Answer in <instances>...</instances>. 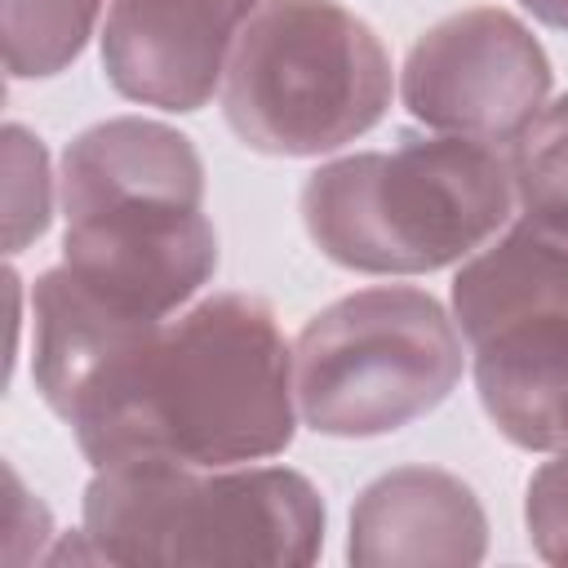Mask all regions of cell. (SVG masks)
Masks as SVG:
<instances>
[{
	"instance_id": "obj_1",
	"label": "cell",
	"mask_w": 568,
	"mask_h": 568,
	"mask_svg": "<svg viewBox=\"0 0 568 568\" xmlns=\"http://www.w3.org/2000/svg\"><path fill=\"white\" fill-rule=\"evenodd\" d=\"M58 417L93 470L133 462L240 466L297 435L293 346L253 293H213L160 324L120 333Z\"/></svg>"
},
{
	"instance_id": "obj_2",
	"label": "cell",
	"mask_w": 568,
	"mask_h": 568,
	"mask_svg": "<svg viewBox=\"0 0 568 568\" xmlns=\"http://www.w3.org/2000/svg\"><path fill=\"white\" fill-rule=\"evenodd\" d=\"M62 266L124 324L178 315L217 271L204 160L160 120L115 115L62 151Z\"/></svg>"
},
{
	"instance_id": "obj_3",
	"label": "cell",
	"mask_w": 568,
	"mask_h": 568,
	"mask_svg": "<svg viewBox=\"0 0 568 568\" xmlns=\"http://www.w3.org/2000/svg\"><path fill=\"white\" fill-rule=\"evenodd\" d=\"M311 244L359 275H430L479 253L515 209L506 151L457 133H399L302 182Z\"/></svg>"
},
{
	"instance_id": "obj_4",
	"label": "cell",
	"mask_w": 568,
	"mask_h": 568,
	"mask_svg": "<svg viewBox=\"0 0 568 568\" xmlns=\"http://www.w3.org/2000/svg\"><path fill=\"white\" fill-rule=\"evenodd\" d=\"M84 541L98 564L306 568L324 550V497L288 466L133 462L93 470Z\"/></svg>"
},
{
	"instance_id": "obj_5",
	"label": "cell",
	"mask_w": 568,
	"mask_h": 568,
	"mask_svg": "<svg viewBox=\"0 0 568 568\" xmlns=\"http://www.w3.org/2000/svg\"><path fill=\"white\" fill-rule=\"evenodd\" d=\"M395 93L377 31L337 0H262L222 75L226 129L262 155L315 160L386 120Z\"/></svg>"
},
{
	"instance_id": "obj_6",
	"label": "cell",
	"mask_w": 568,
	"mask_h": 568,
	"mask_svg": "<svg viewBox=\"0 0 568 568\" xmlns=\"http://www.w3.org/2000/svg\"><path fill=\"white\" fill-rule=\"evenodd\" d=\"M462 382L457 320L413 284H373L311 315L293 342L297 417L333 439L390 435Z\"/></svg>"
},
{
	"instance_id": "obj_7",
	"label": "cell",
	"mask_w": 568,
	"mask_h": 568,
	"mask_svg": "<svg viewBox=\"0 0 568 568\" xmlns=\"http://www.w3.org/2000/svg\"><path fill=\"white\" fill-rule=\"evenodd\" d=\"M541 40L497 4L462 9L422 31L399 71L404 111L435 129L479 142H510L550 98Z\"/></svg>"
},
{
	"instance_id": "obj_8",
	"label": "cell",
	"mask_w": 568,
	"mask_h": 568,
	"mask_svg": "<svg viewBox=\"0 0 568 568\" xmlns=\"http://www.w3.org/2000/svg\"><path fill=\"white\" fill-rule=\"evenodd\" d=\"M262 0H111L102 27L106 84L142 106L200 111L222 89L240 27Z\"/></svg>"
},
{
	"instance_id": "obj_9",
	"label": "cell",
	"mask_w": 568,
	"mask_h": 568,
	"mask_svg": "<svg viewBox=\"0 0 568 568\" xmlns=\"http://www.w3.org/2000/svg\"><path fill=\"white\" fill-rule=\"evenodd\" d=\"M488 555V515L475 488L435 466L377 475L351 506L346 559L355 568H470Z\"/></svg>"
},
{
	"instance_id": "obj_10",
	"label": "cell",
	"mask_w": 568,
	"mask_h": 568,
	"mask_svg": "<svg viewBox=\"0 0 568 568\" xmlns=\"http://www.w3.org/2000/svg\"><path fill=\"white\" fill-rule=\"evenodd\" d=\"M488 422L524 453L568 444V311H524L470 342Z\"/></svg>"
},
{
	"instance_id": "obj_11",
	"label": "cell",
	"mask_w": 568,
	"mask_h": 568,
	"mask_svg": "<svg viewBox=\"0 0 568 568\" xmlns=\"http://www.w3.org/2000/svg\"><path fill=\"white\" fill-rule=\"evenodd\" d=\"M524 311H568V222L519 213L453 275V320L466 342Z\"/></svg>"
},
{
	"instance_id": "obj_12",
	"label": "cell",
	"mask_w": 568,
	"mask_h": 568,
	"mask_svg": "<svg viewBox=\"0 0 568 568\" xmlns=\"http://www.w3.org/2000/svg\"><path fill=\"white\" fill-rule=\"evenodd\" d=\"M102 0H0L4 27V67L13 80H49L67 71L93 27Z\"/></svg>"
},
{
	"instance_id": "obj_13",
	"label": "cell",
	"mask_w": 568,
	"mask_h": 568,
	"mask_svg": "<svg viewBox=\"0 0 568 568\" xmlns=\"http://www.w3.org/2000/svg\"><path fill=\"white\" fill-rule=\"evenodd\" d=\"M506 164L519 213L568 222V93L546 102L506 142Z\"/></svg>"
},
{
	"instance_id": "obj_14",
	"label": "cell",
	"mask_w": 568,
	"mask_h": 568,
	"mask_svg": "<svg viewBox=\"0 0 568 568\" xmlns=\"http://www.w3.org/2000/svg\"><path fill=\"white\" fill-rule=\"evenodd\" d=\"M53 217V178L44 142L22 129L4 124V253H22L31 240L49 231Z\"/></svg>"
},
{
	"instance_id": "obj_15",
	"label": "cell",
	"mask_w": 568,
	"mask_h": 568,
	"mask_svg": "<svg viewBox=\"0 0 568 568\" xmlns=\"http://www.w3.org/2000/svg\"><path fill=\"white\" fill-rule=\"evenodd\" d=\"M528 541L546 564H568V444L550 453L546 466L532 470L524 497Z\"/></svg>"
},
{
	"instance_id": "obj_16",
	"label": "cell",
	"mask_w": 568,
	"mask_h": 568,
	"mask_svg": "<svg viewBox=\"0 0 568 568\" xmlns=\"http://www.w3.org/2000/svg\"><path fill=\"white\" fill-rule=\"evenodd\" d=\"M541 27H555V31H568V0H519Z\"/></svg>"
}]
</instances>
